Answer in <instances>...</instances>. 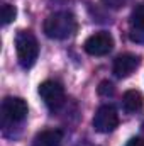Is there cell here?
Returning a JSON list of instances; mask_svg holds the SVG:
<instances>
[{
    "label": "cell",
    "mask_w": 144,
    "mask_h": 146,
    "mask_svg": "<svg viewBox=\"0 0 144 146\" xmlns=\"http://www.w3.org/2000/svg\"><path fill=\"white\" fill-rule=\"evenodd\" d=\"M78 29V22L71 12H56L44 21V34L51 39H68Z\"/></svg>",
    "instance_id": "1"
},
{
    "label": "cell",
    "mask_w": 144,
    "mask_h": 146,
    "mask_svg": "<svg viewBox=\"0 0 144 146\" xmlns=\"http://www.w3.org/2000/svg\"><path fill=\"white\" fill-rule=\"evenodd\" d=\"M17 60L22 68H31L39 56V42L31 31H19L15 36Z\"/></svg>",
    "instance_id": "2"
},
{
    "label": "cell",
    "mask_w": 144,
    "mask_h": 146,
    "mask_svg": "<svg viewBox=\"0 0 144 146\" xmlns=\"http://www.w3.org/2000/svg\"><path fill=\"white\" fill-rule=\"evenodd\" d=\"M27 117V104L20 97H5L2 102V122L3 126L19 124Z\"/></svg>",
    "instance_id": "3"
},
{
    "label": "cell",
    "mask_w": 144,
    "mask_h": 146,
    "mask_svg": "<svg viewBox=\"0 0 144 146\" xmlns=\"http://www.w3.org/2000/svg\"><path fill=\"white\" fill-rule=\"evenodd\" d=\"M39 95L49 110H58L65 104V88L59 82L46 80L39 85Z\"/></svg>",
    "instance_id": "4"
},
{
    "label": "cell",
    "mask_w": 144,
    "mask_h": 146,
    "mask_svg": "<svg viewBox=\"0 0 144 146\" xmlns=\"http://www.w3.org/2000/svg\"><path fill=\"white\" fill-rule=\"evenodd\" d=\"M119 126V114L112 106H102L98 107L93 115V129L97 133L108 134Z\"/></svg>",
    "instance_id": "5"
},
{
    "label": "cell",
    "mask_w": 144,
    "mask_h": 146,
    "mask_svg": "<svg viewBox=\"0 0 144 146\" xmlns=\"http://www.w3.org/2000/svg\"><path fill=\"white\" fill-rule=\"evenodd\" d=\"M114 48V39L108 33H95L88 37L83 44V49L90 54V56H105L112 51Z\"/></svg>",
    "instance_id": "6"
},
{
    "label": "cell",
    "mask_w": 144,
    "mask_h": 146,
    "mask_svg": "<svg viewBox=\"0 0 144 146\" xmlns=\"http://www.w3.org/2000/svg\"><path fill=\"white\" fill-rule=\"evenodd\" d=\"M141 63V58L137 54H132V53H124L120 56L115 58L114 61V66H112V72L117 78H127L129 75L136 72V68L139 66Z\"/></svg>",
    "instance_id": "7"
},
{
    "label": "cell",
    "mask_w": 144,
    "mask_h": 146,
    "mask_svg": "<svg viewBox=\"0 0 144 146\" xmlns=\"http://www.w3.org/2000/svg\"><path fill=\"white\" fill-rule=\"evenodd\" d=\"M129 37L137 44H144V3H139L131 14Z\"/></svg>",
    "instance_id": "8"
},
{
    "label": "cell",
    "mask_w": 144,
    "mask_h": 146,
    "mask_svg": "<svg viewBox=\"0 0 144 146\" xmlns=\"http://www.w3.org/2000/svg\"><path fill=\"white\" fill-rule=\"evenodd\" d=\"M63 143V133L59 129H48L36 134L32 146H61Z\"/></svg>",
    "instance_id": "9"
},
{
    "label": "cell",
    "mask_w": 144,
    "mask_h": 146,
    "mask_svg": "<svg viewBox=\"0 0 144 146\" xmlns=\"http://www.w3.org/2000/svg\"><path fill=\"white\" fill-rule=\"evenodd\" d=\"M122 106H124V109L127 110V112H131V114L141 110L144 106V99H143V95H141V92H137V90H127L124 94V97H122Z\"/></svg>",
    "instance_id": "10"
},
{
    "label": "cell",
    "mask_w": 144,
    "mask_h": 146,
    "mask_svg": "<svg viewBox=\"0 0 144 146\" xmlns=\"http://www.w3.org/2000/svg\"><path fill=\"white\" fill-rule=\"evenodd\" d=\"M15 15H17V9H15L14 5L5 3V5L2 7V21H3V26H9V24L15 19Z\"/></svg>",
    "instance_id": "11"
},
{
    "label": "cell",
    "mask_w": 144,
    "mask_h": 146,
    "mask_svg": "<svg viewBox=\"0 0 144 146\" xmlns=\"http://www.w3.org/2000/svg\"><path fill=\"white\" fill-rule=\"evenodd\" d=\"M98 94L102 95V97H112L114 94H115V88H114V85L107 82V80H104L102 83H100V87H98Z\"/></svg>",
    "instance_id": "12"
},
{
    "label": "cell",
    "mask_w": 144,
    "mask_h": 146,
    "mask_svg": "<svg viewBox=\"0 0 144 146\" xmlns=\"http://www.w3.org/2000/svg\"><path fill=\"white\" fill-rule=\"evenodd\" d=\"M127 2L129 0H102V3L108 7V9H112V10H119V9H122L124 5H127Z\"/></svg>",
    "instance_id": "13"
},
{
    "label": "cell",
    "mask_w": 144,
    "mask_h": 146,
    "mask_svg": "<svg viewBox=\"0 0 144 146\" xmlns=\"http://www.w3.org/2000/svg\"><path fill=\"white\" fill-rule=\"evenodd\" d=\"M126 146H144V139L143 138H131Z\"/></svg>",
    "instance_id": "14"
}]
</instances>
